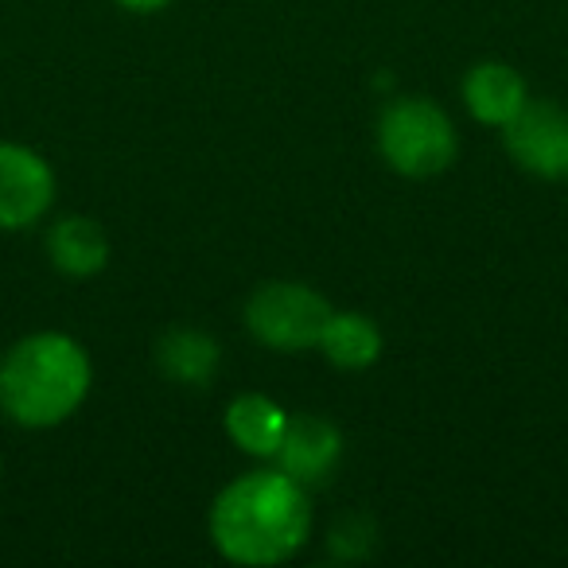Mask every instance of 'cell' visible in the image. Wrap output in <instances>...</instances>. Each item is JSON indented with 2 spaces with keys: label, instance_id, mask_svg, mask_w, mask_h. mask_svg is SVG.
<instances>
[{
  "label": "cell",
  "instance_id": "obj_1",
  "mask_svg": "<svg viewBox=\"0 0 568 568\" xmlns=\"http://www.w3.org/2000/svg\"><path fill=\"white\" fill-rule=\"evenodd\" d=\"M312 534L308 487L281 467L237 475L211 506V541L234 565H281Z\"/></svg>",
  "mask_w": 568,
  "mask_h": 568
},
{
  "label": "cell",
  "instance_id": "obj_7",
  "mask_svg": "<svg viewBox=\"0 0 568 568\" xmlns=\"http://www.w3.org/2000/svg\"><path fill=\"white\" fill-rule=\"evenodd\" d=\"M276 459H281V471H288L296 483H304V487L324 483L343 459V433L332 420L316 417V413L288 417V428H284V436H281Z\"/></svg>",
  "mask_w": 568,
  "mask_h": 568
},
{
  "label": "cell",
  "instance_id": "obj_12",
  "mask_svg": "<svg viewBox=\"0 0 568 568\" xmlns=\"http://www.w3.org/2000/svg\"><path fill=\"white\" fill-rule=\"evenodd\" d=\"M320 351L339 371H366L382 355V332L363 312H332L324 335H320Z\"/></svg>",
  "mask_w": 568,
  "mask_h": 568
},
{
  "label": "cell",
  "instance_id": "obj_14",
  "mask_svg": "<svg viewBox=\"0 0 568 568\" xmlns=\"http://www.w3.org/2000/svg\"><path fill=\"white\" fill-rule=\"evenodd\" d=\"M0 467H4V459H0Z\"/></svg>",
  "mask_w": 568,
  "mask_h": 568
},
{
  "label": "cell",
  "instance_id": "obj_9",
  "mask_svg": "<svg viewBox=\"0 0 568 568\" xmlns=\"http://www.w3.org/2000/svg\"><path fill=\"white\" fill-rule=\"evenodd\" d=\"M48 257L51 265L63 276H74V281H87V276H98L110 261V237L87 214H67L51 226L48 234Z\"/></svg>",
  "mask_w": 568,
  "mask_h": 568
},
{
  "label": "cell",
  "instance_id": "obj_13",
  "mask_svg": "<svg viewBox=\"0 0 568 568\" xmlns=\"http://www.w3.org/2000/svg\"><path fill=\"white\" fill-rule=\"evenodd\" d=\"M121 9H129V12H136V17H152V12H160V9H168L172 0H118Z\"/></svg>",
  "mask_w": 568,
  "mask_h": 568
},
{
  "label": "cell",
  "instance_id": "obj_10",
  "mask_svg": "<svg viewBox=\"0 0 568 568\" xmlns=\"http://www.w3.org/2000/svg\"><path fill=\"white\" fill-rule=\"evenodd\" d=\"M222 351L206 332L195 327H172L168 335H160L156 343V366L175 382V386H211V378L219 374Z\"/></svg>",
  "mask_w": 568,
  "mask_h": 568
},
{
  "label": "cell",
  "instance_id": "obj_5",
  "mask_svg": "<svg viewBox=\"0 0 568 568\" xmlns=\"http://www.w3.org/2000/svg\"><path fill=\"white\" fill-rule=\"evenodd\" d=\"M510 160L537 180H568V110L549 98H529L503 125Z\"/></svg>",
  "mask_w": 568,
  "mask_h": 568
},
{
  "label": "cell",
  "instance_id": "obj_8",
  "mask_svg": "<svg viewBox=\"0 0 568 568\" xmlns=\"http://www.w3.org/2000/svg\"><path fill=\"white\" fill-rule=\"evenodd\" d=\"M529 102L526 79L510 63H475L464 79V105L479 125L503 129Z\"/></svg>",
  "mask_w": 568,
  "mask_h": 568
},
{
  "label": "cell",
  "instance_id": "obj_2",
  "mask_svg": "<svg viewBox=\"0 0 568 568\" xmlns=\"http://www.w3.org/2000/svg\"><path fill=\"white\" fill-rule=\"evenodd\" d=\"M94 366L79 339L40 332L20 339L0 363V409L20 428H55L90 397Z\"/></svg>",
  "mask_w": 568,
  "mask_h": 568
},
{
  "label": "cell",
  "instance_id": "obj_3",
  "mask_svg": "<svg viewBox=\"0 0 568 568\" xmlns=\"http://www.w3.org/2000/svg\"><path fill=\"white\" fill-rule=\"evenodd\" d=\"M378 152L397 175L428 180L456 164L459 136L452 118L428 98L389 102L378 118Z\"/></svg>",
  "mask_w": 568,
  "mask_h": 568
},
{
  "label": "cell",
  "instance_id": "obj_6",
  "mask_svg": "<svg viewBox=\"0 0 568 568\" xmlns=\"http://www.w3.org/2000/svg\"><path fill=\"white\" fill-rule=\"evenodd\" d=\"M55 203V172L28 144L0 141V230H28Z\"/></svg>",
  "mask_w": 568,
  "mask_h": 568
},
{
  "label": "cell",
  "instance_id": "obj_4",
  "mask_svg": "<svg viewBox=\"0 0 568 568\" xmlns=\"http://www.w3.org/2000/svg\"><path fill=\"white\" fill-rule=\"evenodd\" d=\"M327 320H332V304L301 281H268L253 288L245 301V327L257 343L268 351H308L320 347Z\"/></svg>",
  "mask_w": 568,
  "mask_h": 568
},
{
  "label": "cell",
  "instance_id": "obj_11",
  "mask_svg": "<svg viewBox=\"0 0 568 568\" xmlns=\"http://www.w3.org/2000/svg\"><path fill=\"white\" fill-rule=\"evenodd\" d=\"M284 428H288V413L265 394H242L226 409V436L245 456H276Z\"/></svg>",
  "mask_w": 568,
  "mask_h": 568
}]
</instances>
